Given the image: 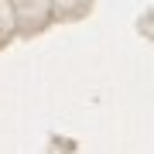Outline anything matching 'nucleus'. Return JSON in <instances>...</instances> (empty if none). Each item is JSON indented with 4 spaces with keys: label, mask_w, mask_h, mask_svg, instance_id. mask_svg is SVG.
Returning <instances> with one entry per match:
<instances>
[]
</instances>
